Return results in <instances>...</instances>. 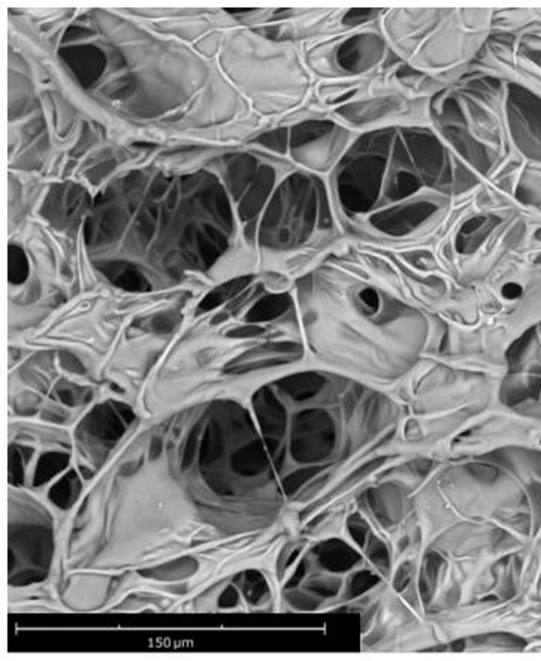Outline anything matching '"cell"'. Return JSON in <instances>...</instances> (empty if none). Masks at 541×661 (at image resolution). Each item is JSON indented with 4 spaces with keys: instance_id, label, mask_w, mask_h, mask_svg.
Masks as SVG:
<instances>
[{
    "instance_id": "cell-1",
    "label": "cell",
    "mask_w": 541,
    "mask_h": 661,
    "mask_svg": "<svg viewBox=\"0 0 541 661\" xmlns=\"http://www.w3.org/2000/svg\"><path fill=\"white\" fill-rule=\"evenodd\" d=\"M251 415L284 496L297 502L390 439L403 416L381 388L328 368L293 371L259 388Z\"/></svg>"
},
{
    "instance_id": "cell-2",
    "label": "cell",
    "mask_w": 541,
    "mask_h": 661,
    "mask_svg": "<svg viewBox=\"0 0 541 661\" xmlns=\"http://www.w3.org/2000/svg\"><path fill=\"white\" fill-rule=\"evenodd\" d=\"M480 176L432 130L387 127L344 152L332 202L356 234L398 239L426 228L477 188Z\"/></svg>"
},
{
    "instance_id": "cell-3",
    "label": "cell",
    "mask_w": 541,
    "mask_h": 661,
    "mask_svg": "<svg viewBox=\"0 0 541 661\" xmlns=\"http://www.w3.org/2000/svg\"><path fill=\"white\" fill-rule=\"evenodd\" d=\"M296 293L322 300L326 313L301 310L306 343L328 370L385 388L404 380L421 364L434 340V325L422 309L385 286L337 269L296 280Z\"/></svg>"
},
{
    "instance_id": "cell-4",
    "label": "cell",
    "mask_w": 541,
    "mask_h": 661,
    "mask_svg": "<svg viewBox=\"0 0 541 661\" xmlns=\"http://www.w3.org/2000/svg\"><path fill=\"white\" fill-rule=\"evenodd\" d=\"M59 54L84 89L91 87L100 78L107 66L105 54L96 45H63Z\"/></svg>"
},
{
    "instance_id": "cell-5",
    "label": "cell",
    "mask_w": 541,
    "mask_h": 661,
    "mask_svg": "<svg viewBox=\"0 0 541 661\" xmlns=\"http://www.w3.org/2000/svg\"><path fill=\"white\" fill-rule=\"evenodd\" d=\"M335 129H337L335 123L328 122V120H310V122H304L301 125H296L292 129L288 145L292 148H301L328 136Z\"/></svg>"
},
{
    "instance_id": "cell-6",
    "label": "cell",
    "mask_w": 541,
    "mask_h": 661,
    "mask_svg": "<svg viewBox=\"0 0 541 661\" xmlns=\"http://www.w3.org/2000/svg\"><path fill=\"white\" fill-rule=\"evenodd\" d=\"M30 277V262L26 250L18 244H9L8 248V282L11 286H21Z\"/></svg>"
},
{
    "instance_id": "cell-7",
    "label": "cell",
    "mask_w": 541,
    "mask_h": 661,
    "mask_svg": "<svg viewBox=\"0 0 541 661\" xmlns=\"http://www.w3.org/2000/svg\"><path fill=\"white\" fill-rule=\"evenodd\" d=\"M136 89V78L134 75H123L117 80L109 81L107 86L102 89V93L109 99L120 100L130 96Z\"/></svg>"
},
{
    "instance_id": "cell-8",
    "label": "cell",
    "mask_w": 541,
    "mask_h": 661,
    "mask_svg": "<svg viewBox=\"0 0 541 661\" xmlns=\"http://www.w3.org/2000/svg\"><path fill=\"white\" fill-rule=\"evenodd\" d=\"M256 143L268 148V150H273L279 154H286L288 148V129L282 127V129L270 130V132L260 135L256 139Z\"/></svg>"
},
{
    "instance_id": "cell-9",
    "label": "cell",
    "mask_w": 541,
    "mask_h": 661,
    "mask_svg": "<svg viewBox=\"0 0 541 661\" xmlns=\"http://www.w3.org/2000/svg\"><path fill=\"white\" fill-rule=\"evenodd\" d=\"M116 166H117L116 159H104L95 163L91 167H89V170L84 172V175H86V179L90 184L99 185L111 172L116 170Z\"/></svg>"
},
{
    "instance_id": "cell-10",
    "label": "cell",
    "mask_w": 541,
    "mask_h": 661,
    "mask_svg": "<svg viewBox=\"0 0 541 661\" xmlns=\"http://www.w3.org/2000/svg\"><path fill=\"white\" fill-rule=\"evenodd\" d=\"M93 35H95V32L90 30V29H86V27L71 26V27H68L66 32H64L62 42H63V45L69 44V42H78V41L90 38V36H93Z\"/></svg>"
},
{
    "instance_id": "cell-11",
    "label": "cell",
    "mask_w": 541,
    "mask_h": 661,
    "mask_svg": "<svg viewBox=\"0 0 541 661\" xmlns=\"http://www.w3.org/2000/svg\"><path fill=\"white\" fill-rule=\"evenodd\" d=\"M95 143V139H93V135L90 134V130L89 129H84V132L81 135V139H80V143L75 145V148H73V152H72V156H81L86 153L90 145Z\"/></svg>"
},
{
    "instance_id": "cell-12",
    "label": "cell",
    "mask_w": 541,
    "mask_h": 661,
    "mask_svg": "<svg viewBox=\"0 0 541 661\" xmlns=\"http://www.w3.org/2000/svg\"><path fill=\"white\" fill-rule=\"evenodd\" d=\"M502 292H504V295H506L507 298H516V296H519V295L522 293V289H520V287H519L517 284L510 283V284H507L506 287H504Z\"/></svg>"
}]
</instances>
